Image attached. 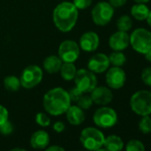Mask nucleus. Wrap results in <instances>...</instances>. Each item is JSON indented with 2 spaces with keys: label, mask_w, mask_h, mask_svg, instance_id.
<instances>
[{
  "label": "nucleus",
  "mask_w": 151,
  "mask_h": 151,
  "mask_svg": "<svg viewBox=\"0 0 151 151\" xmlns=\"http://www.w3.org/2000/svg\"><path fill=\"white\" fill-rule=\"evenodd\" d=\"M78 10L72 2L63 1L58 4L52 12L55 27L63 33L70 32L78 20Z\"/></svg>",
  "instance_id": "1"
},
{
  "label": "nucleus",
  "mask_w": 151,
  "mask_h": 151,
  "mask_svg": "<svg viewBox=\"0 0 151 151\" xmlns=\"http://www.w3.org/2000/svg\"><path fill=\"white\" fill-rule=\"evenodd\" d=\"M71 105L68 91L62 87H54L45 93L43 98L45 110L51 116H60L66 113Z\"/></svg>",
  "instance_id": "2"
},
{
  "label": "nucleus",
  "mask_w": 151,
  "mask_h": 151,
  "mask_svg": "<svg viewBox=\"0 0 151 151\" xmlns=\"http://www.w3.org/2000/svg\"><path fill=\"white\" fill-rule=\"evenodd\" d=\"M130 108L139 116L151 115V91L139 90L130 98Z\"/></svg>",
  "instance_id": "3"
},
{
  "label": "nucleus",
  "mask_w": 151,
  "mask_h": 151,
  "mask_svg": "<svg viewBox=\"0 0 151 151\" xmlns=\"http://www.w3.org/2000/svg\"><path fill=\"white\" fill-rule=\"evenodd\" d=\"M130 36V45L137 53L146 54L151 49V31L145 28H137Z\"/></svg>",
  "instance_id": "4"
},
{
  "label": "nucleus",
  "mask_w": 151,
  "mask_h": 151,
  "mask_svg": "<svg viewBox=\"0 0 151 151\" xmlns=\"http://www.w3.org/2000/svg\"><path fill=\"white\" fill-rule=\"evenodd\" d=\"M105 136L103 132L95 127H86L82 130L80 142L89 151H95L103 147Z\"/></svg>",
  "instance_id": "5"
},
{
  "label": "nucleus",
  "mask_w": 151,
  "mask_h": 151,
  "mask_svg": "<svg viewBox=\"0 0 151 151\" xmlns=\"http://www.w3.org/2000/svg\"><path fill=\"white\" fill-rule=\"evenodd\" d=\"M115 8L106 1L97 3L91 12V16L93 23L97 26L104 27L108 25L113 19Z\"/></svg>",
  "instance_id": "6"
},
{
  "label": "nucleus",
  "mask_w": 151,
  "mask_h": 151,
  "mask_svg": "<svg viewBox=\"0 0 151 151\" xmlns=\"http://www.w3.org/2000/svg\"><path fill=\"white\" fill-rule=\"evenodd\" d=\"M75 86L84 93H90L97 86L98 80L96 74L88 68H79L77 70L75 78Z\"/></svg>",
  "instance_id": "7"
},
{
  "label": "nucleus",
  "mask_w": 151,
  "mask_h": 151,
  "mask_svg": "<svg viewBox=\"0 0 151 151\" xmlns=\"http://www.w3.org/2000/svg\"><path fill=\"white\" fill-rule=\"evenodd\" d=\"M93 120L98 127L108 129L116 124L118 116L114 109L108 106H101L95 110L93 116Z\"/></svg>",
  "instance_id": "8"
},
{
  "label": "nucleus",
  "mask_w": 151,
  "mask_h": 151,
  "mask_svg": "<svg viewBox=\"0 0 151 151\" xmlns=\"http://www.w3.org/2000/svg\"><path fill=\"white\" fill-rule=\"evenodd\" d=\"M43 77V69L39 66L29 65L22 70L20 77L21 85L25 89H32L41 83Z\"/></svg>",
  "instance_id": "9"
},
{
  "label": "nucleus",
  "mask_w": 151,
  "mask_h": 151,
  "mask_svg": "<svg viewBox=\"0 0 151 151\" xmlns=\"http://www.w3.org/2000/svg\"><path fill=\"white\" fill-rule=\"evenodd\" d=\"M79 45L74 40H64L60 43L58 48V56L63 62L74 63L80 55Z\"/></svg>",
  "instance_id": "10"
},
{
  "label": "nucleus",
  "mask_w": 151,
  "mask_h": 151,
  "mask_svg": "<svg viewBox=\"0 0 151 151\" xmlns=\"http://www.w3.org/2000/svg\"><path fill=\"white\" fill-rule=\"evenodd\" d=\"M105 80L109 88L119 90L126 83V73L121 67H109L106 71Z\"/></svg>",
  "instance_id": "11"
},
{
  "label": "nucleus",
  "mask_w": 151,
  "mask_h": 151,
  "mask_svg": "<svg viewBox=\"0 0 151 151\" xmlns=\"http://www.w3.org/2000/svg\"><path fill=\"white\" fill-rule=\"evenodd\" d=\"M110 67L109 56L102 52L93 54L87 62V68L94 74H102Z\"/></svg>",
  "instance_id": "12"
},
{
  "label": "nucleus",
  "mask_w": 151,
  "mask_h": 151,
  "mask_svg": "<svg viewBox=\"0 0 151 151\" xmlns=\"http://www.w3.org/2000/svg\"><path fill=\"white\" fill-rule=\"evenodd\" d=\"M90 96L93 103L100 106H107L113 101V93L110 88L107 86H96L91 93Z\"/></svg>",
  "instance_id": "13"
},
{
  "label": "nucleus",
  "mask_w": 151,
  "mask_h": 151,
  "mask_svg": "<svg viewBox=\"0 0 151 151\" xmlns=\"http://www.w3.org/2000/svg\"><path fill=\"white\" fill-rule=\"evenodd\" d=\"M78 45L84 52H93L99 48L100 37L94 31H86L80 37Z\"/></svg>",
  "instance_id": "14"
},
{
  "label": "nucleus",
  "mask_w": 151,
  "mask_h": 151,
  "mask_svg": "<svg viewBox=\"0 0 151 151\" xmlns=\"http://www.w3.org/2000/svg\"><path fill=\"white\" fill-rule=\"evenodd\" d=\"M130 45V36L128 32L117 30L109 38V46L113 51H124Z\"/></svg>",
  "instance_id": "15"
},
{
  "label": "nucleus",
  "mask_w": 151,
  "mask_h": 151,
  "mask_svg": "<svg viewBox=\"0 0 151 151\" xmlns=\"http://www.w3.org/2000/svg\"><path fill=\"white\" fill-rule=\"evenodd\" d=\"M65 114L68 122L72 125H79L83 124L86 119L84 109L78 105H70Z\"/></svg>",
  "instance_id": "16"
},
{
  "label": "nucleus",
  "mask_w": 151,
  "mask_h": 151,
  "mask_svg": "<svg viewBox=\"0 0 151 151\" xmlns=\"http://www.w3.org/2000/svg\"><path fill=\"white\" fill-rule=\"evenodd\" d=\"M49 143H50V136L44 130L37 131L31 135L30 145L35 149H44L48 147Z\"/></svg>",
  "instance_id": "17"
},
{
  "label": "nucleus",
  "mask_w": 151,
  "mask_h": 151,
  "mask_svg": "<svg viewBox=\"0 0 151 151\" xmlns=\"http://www.w3.org/2000/svg\"><path fill=\"white\" fill-rule=\"evenodd\" d=\"M63 61L60 60V58L58 55H49L47 56L44 61H43V67L44 69L49 73V74H56L60 72V69L61 68Z\"/></svg>",
  "instance_id": "18"
},
{
  "label": "nucleus",
  "mask_w": 151,
  "mask_h": 151,
  "mask_svg": "<svg viewBox=\"0 0 151 151\" xmlns=\"http://www.w3.org/2000/svg\"><path fill=\"white\" fill-rule=\"evenodd\" d=\"M149 7L147 6V4H138L135 3L130 10L131 16L139 22H144L147 20V15L149 14Z\"/></svg>",
  "instance_id": "19"
},
{
  "label": "nucleus",
  "mask_w": 151,
  "mask_h": 151,
  "mask_svg": "<svg viewBox=\"0 0 151 151\" xmlns=\"http://www.w3.org/2000/svg\"><path fill=\"white\" fill-rule=\"evenodd\" d=\"M103 147L109 151H121L124 147V143L121 137L112 134L105 137Z\"/></svg>",
  "instance_id": "20"
},
{
  "label": "nucleus",
  "mask_w": 151,
  "mask_h": 151,
  "mask_svg": "<svg viewBox=\"0 0 151 151\" xmlns=\"http://www.w3.org/2000/svg\"><path fill=\"white\" fill-rule=\"evenodd\" d=\"M77 68L72 62H63L61 68L60 69V77L64 81H72L75 78L76 73H77Z\"/></svg>",
  "instance_id": "21"
},
{
  "label": "nucleus",
  "mask_w": 151,
  "mask_h": 151,
  "mask_svg": "<svg viewBox=\"0 0 151 151\" xmlns=\"http://www.w3.org/2000/svg\"><path fill=\"white\" fill-rule=\"evenodd\" d=\"M4 86L9 92H17L22 87L20 78L13 75L6 76L4 78Z\"/></svg>",
  "instance_id": "22"
},
{
  "label": "nucleus",
  "mask_w": 151,
  "mask_h": 151,
  "mask_svg": "<svg viewBox=\"0 0 151 151\" xmlns=\"http://www.w3.org/2000/svg\"><path fill=\"white\" fill-rule=\"evenodd\" d=\"M109 60L110 65L114 67H123L127 59L126 55L122 52V51H113L109 55Z\"/></svg>",
  "instance_id": "23"
},
{
  "label": "nucleus",
  "mask_w": 151,
  "mask_h": 151,
  "mask_svg": "<svg viewBox=\"0 0 151 151\" xmlns=\"http://www.w3.org/2000/svg\"><path fill=\"white\" fill-rule=\"evenodd\" d=\"M116 26L117 30L128 32L132 28V19L130 15H127V14L121 15L117 19Z\"/></svg>",
  "instance_id": "24"
},
{
  "label": "nucleus",
  "mask_w": 151,
  "mask_h": 151,
  "mask_svg": "<svg viewBox=\"0 0 151 151\" xmlns=\"http://www.w3.org/2000/svg\"><path fill=\"white\" fill-rule=\"evenodd\" d=\"M139 129L143 134L151 133V116H144L139 122Z\"/></svg>",
  "instance_id": "25"
},
{
  "label": "nucleus",
  "mask_w": 151,
  "mask_h": 151,
  "mask_svg": "<svg viewBox=\"0 0 151 151\" xmlns=\"http://www.w3.org/2000/svg\"><path fill=\"white\" fill-rule=\"evenodd\" d=\"M125 151H145V145L142 141L132 139L125 145Z\"/></svg>",
  "instance_id": "26"
},
{
  "label": "nucleus",
  "mask_w": 151,
  "mask_h": 151,
  "mask_svg": "<svg viewBox=\"0 0 151 151\" xmlns=\"http://www.w3.org/2000/svg\"><path fill=\"white\" fill-rule=\"evenodd\" d=\"M76 103H77V105L79 108H81L82 109L86 110V109H89L93 106V100H92L90 95H87L86 93H84Z\"/></svg>",
  "instance_id": "27"
},
{
  "label": "nucleus",
  "mask_w": 151,
  "mask_h": 151,
  "mask_svg": "<svg viewBox=\"0 0 151 151\" xmlns=\"http://www.w3.org/2000/svg\"><path fill=\"white\" fill-rule=\"evenodd\" d=\"M36 123L42 127H47L51 124V118L47 114L39 112L36 115Z\"/></svg>",
  "instance_id": "28"
},
{
  "label": "nucleus",
  "mask_w": 151,
  "mask_h": 151,
  "mask_svg": "<svg viewBox=\"0 0 151 151\" xmlns=\"http://www.w3.org/2000/svg\"><path fill=\"white\" fill-rule=\"evenodd\" d=\"M140 78L145 86L151 87V67H146L142 69Z\"/></svg>",
  "instance_id": "29"
},
{
  "label": "nucleus",
  "mask_w": 151,
  "mask_h": 151,
  "mask_svg": "<svg viewBox=\"0 0 151 151\" xmlns=\"http://www.w3.org/2000/svg\"><path fill=\"white\" fill-rule=\"evenodd\" d=\"M14 124L9 121H6L2 124H0V133L3 135H10L14 132Z\"/></svg>",
  "instance_id": "30"
},
{
  "label": "nucleus",
  "mask_w": 151,
  "mask_h": 151,
  "mask_svg": "<svg viewBox=\"0 0 151 151\" xmlns=\"http://www.w3.org/2000/svg\"><path fill=\"white\" fill-rule=\"evenodd\" d=\"M73 5L78 10H86L90 7L93 4V0H73Z\"/></svg>",
  "instance_id": "31"
},
{
  "label": "nucleus",
  "mask_w": 151,
  "mask_h": 151,
  "mask_svg": "<svg viewBox=\"0 0 151 151\" xmlns=\"http://www.w3.org/2000/svg\"><path fill=\"white\" fill-rule=\"evenodd\" d=\"M68 95H69L71 102H77L78 101V99L84 94V93H82L78 87H76V86L70 88L68 91Z\"/></svg>",
  "instance_id": "32"
},
{
  "label": "nucleus",
  "mask_w": 151,
  "mask_h": 151,
  "mask_svg": "<svg viewBox=\"0 0 151 151\" xmlns=\"http://www.w3.org/2000/svg\"><path fill=\"white\" fill-rule=\"evenodd\" d=\"M9 117V112L6 107L3 105H0V124H2L6 121L8 120Z\"/></svg>",
  "instance_id": "33"
},
{
  "label": "nucleus",
  "mask_w": 151,
  "mask_h": 151,
  "mask_svg": "<svg viewBox=\"0 0 151 151\" xmlns=\"http://www.w3.org/2000/svg\"><path fill=\"white\" fill-rule=\"evenodd\" d=\"M127 2V0H109V3L114 8H119L124 6Z\"/></svg>",
  "instance_id": "34"
},
{
  "label": "nucleus",
  "mask_w": 151,
  "mask_h": 151,
  "mask_svg": "<svg viewBox=\"0 0 151 151\" xmlns=\"http://www.w3.org/2000/svg\"><path fill=\"white\" fill-rule=\"evenodd\" d=\"M52 128H53V130H54L56 132L60 133V132H62L65 130V124H64V123L61 122V121H57V122H55V123L53 124Z\"/></svg>",
  "instance_id": "35"
},
{
  "label": "nucleus",
  "mask_w": 151,
  "mask_h": 151,
  "mask_svg": "<svg viewBox=\"0 0 151 151\" xmlns=\"http://www.w3.org/2000/svg\"><path fill=\"white\" fill-rule=\"evenodd\" d=\"M45 151H65V149L62 147H60V146L52 145V146H50L48 147H45Z\"/></svg>",
  "instance_id": "36"
},
{
  "label": "nucleus",
  "mask_w": 151,
  "mask_h": 151,
  "mask_svg": "<svg viewBox=\"0 0 151 151\" xmlns=\"http://www.w3.org/2000/svg\"><path fill=\"white\" fill-rule=\"evenodd\" d=\"M144 56H145V60L151 63V49L146 54H144Z\"/></svg>",
  "instance_id": "37"
},
{
  "label": "nucleus",
  "mask_w": 151,
  "mask_h": 151,
  "mask_svg": "<svg viewBox=\"0 0 151 151\" xmlns=\"http://www.w3.org/2000/svg\"><path fill=\"white\" fill-rule=\"evenodd\" d=\"M132 1H134V3H138V4H147L150 1V0H132Z\"/></svg>",
  "instance_id": "38"
},
{
  "label": "nucleus",
  "mask_w": 151,
  "mask_h": 151,
  "mask_svg": "<svg viewBox=\"0 0 151 151\" xmlns=\"http://www.w3.org/2000/svg\"><path fill=\"white\" fill-rule=\"evenodd\" d=\"M147 24H148V26L151 28V10L149 11V14H148V15H147Z\"/></svg>",
  "instance_id": "39"
},
{
  "label": "nucleus",
  "mask_w": 151,
  "mask_h": 151,
  "mask_svg": "<svg viewBox=\"0 0 151 151\" xmlns=\"http://www.w3.org/2000/svg\"><path fill=\"white\" fill-rule=\"evenodd\" d=\"M11 151H27V150L24 148H21V147H15V148H13Z\"/></svg>",
  "instance_id": "40"
},
{
  "label": "nucleus",
  "mask_w": 151,
  "mask_h": 151,
  "mask_svg": "<svg viewBox=\"0 0 151 151\" xmlns=\"http://www.w3.org/2000/svg\"><path fill=\"white\" fill-rule=\"evenodd\" d=\"M95 151H109V150L106 149L105 147H101V148H99V149H97V150H95Z\"/></svg>",
  "instance_id": "41"
}]
</instances>
